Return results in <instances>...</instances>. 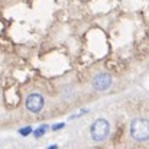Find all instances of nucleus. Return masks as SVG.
Masks as SVG:
<instances>
[{"label": "nucleus", "mask_w": 149, "mask_h": 149, "mask_svg": "<svg viewBox=\"0 0 149 149\" xmlns=\"http://www.w3.org/2000/svg\"><path fill=\"white\" fill-rule=\"evenodd\" d=\"M130 135L135 141L143 142L149 139V120L148 119H135L130 125Z\"/></svg>", "instance_id": "obj_1"}, {"label": "nucleus", "mask_w": 149, "mask_h": 149, "mask_svg": "<svg viewBox=\"0 0 149 149\" xmlns=\"http://www.w3.org/2000/svg\"><path fill=\"white\" fill-rule=\"evenodd\" d=\"M90 133H91V139L96 142H101L104 141L109 133H110V123L106 119H97L91 127H90Z\"/></svg>", "instance_id": "obj_2"}, {"label": "nucleus", "mask_w": 149, "mask_h": 149, "mask_svg": "<svg viewBox=\"0 0 149 149\" xmlns=\"http://www.w3.org/2000/svg\"><path fill=\"white\" fill-rule=\"evenodd\" d=\"M44 103L45 101H44V97L41 94L32 93L26 99V109L29 111H32V113H39L42 110V107H44Z\"/></svg>", "instance_id": "obj_3"}, {"label": "nucleus", "mask_w": 149, "mask_h": 149, "mask_svg": "<svg viewBox=\"0 0 149 149\" xmlns=\"http://www.w3.org/2000/svg\"><path fill=\"white\" fill-rule=\"evenodd\" d=\"M111 86V77L106 72H100L93 78V87L97 91H104Z\"/></svg>", "instance_id": "obj_4"}, {"label": "nucleus", "mask_w": 149, "mask_h": 149, "mask_svg": "<svg viewBox=\"0 0 149 149\" xmlns=\"http://www.w3.org/2000/svg\"><path fill=\"white\" fill-rule=\"evenodd\" d=\"M47 130H48V126H47V125H41L38 129H35V130H33V136H35L36 139H39V138H41Z\"/></svg>", "instance_id": "obj_5"}, {"label": "nucleus", "mask_w": 149, "mask_h": 149, "mask_svg": "<svg viewBox=\"0 0 149 149\" xmlns=\"http://www.w3.org/2000/svg\"><path fill=\"white\" fill-rule=\"evenodd\" d=\"M33 130H32V127L31 126H26V127H22V129H19V133L22 135V136H28V135H31Z\"/></svg>", "instance_id": "obj_6"}, {"label": "nucleus", "mask_w": 149, "mask_h": 149, "mask_svg": "<svg viewBox=\"0 0 149 149\" xmlns=\"http://www.w3.org/2000/svg\"><path fill=\"white\" fill-rule=\"evenodd\" d=\"M62 127H64V123H56V125L52 126V130H59V129H62Z\"/></svg>", "instance_id": "obj_7"}, {"label": "nucleus", "mask_w": 149, "mask_h": 149, "mask_svg": "<svg viewBox=\"0 0 149 149\" xmlns=\"http://www.w3.org/2000/svg\"><path fill=\"white\" fill-rule=\"evenodd\" d=\"M47 149H58V146L56 145H51L49 148H47Z\"/></svg>", "instance_id": "obj_8"}]
</instances>
